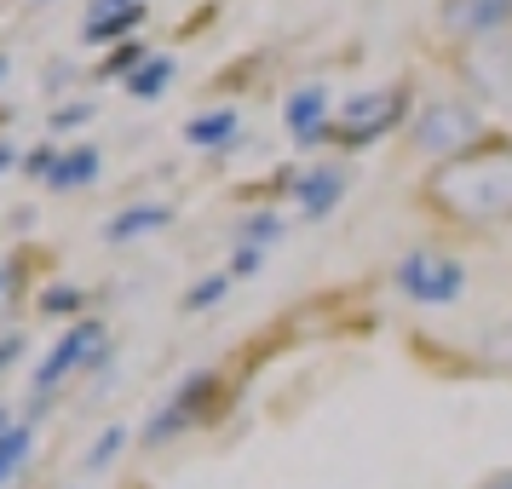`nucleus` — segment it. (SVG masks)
I'll return each instance as SVG.
<instances>
[{
  "label": "nucleus",
  "mask_w": 512,
  "mask_h": 489,
  "mask_svg": "<svg viewBox=\"0 0 512 489\" xmlns=\"http://www.w3.org/2000/svg\"><path fill=\"white\" fill-rule=\"evenodd\" d=\"M24 455H29V426H6V432H0V484L18 478Z\"/></svg>",
  "instance_id": "ddd939ff"
},
{
  "label": "nucleus",
  "mask_w": 512,
  "mask_h": 489,
  "mask_svg": "<svg viewBox=\"0 0 512 489\" xmlns=\"http://www.w3.org/2000/svg\"><path fill=\"white\" fill-rule=\"evenodd\" d=\"M6 167H12V144H0V173H6Z\"/></svg>",
  "instance_id": "393cba45"
},
{
  "label": "nucleus",
  "mask_w": 512,
  "mask_h": 489,
  "mask_svg": "<svg viewBox=\"0 0 512 489\" xmlns=\"http://www.w3.org/2000/svg\"><path fill=\"white\" fill-rule=\"evenodd\" d=\"M133 64H139V47H127V52H116V58H110V75H116V70H133Z\"/></svg>",
  "instance_id": "5701e85b"
},
{
  "label": "nucleus",
  "mask_w": 512,
  "mask_h": 489,
  "mask_svg": "<svg viewBox=\"0 0 512 489\" xmlns=\"http://www.w3.org/2000/svg\"><path fill=\"white\" fill-rule=\"evenodd\" d=\"M225 288H231V277H225V271H219V277H208V282H196V288H190V311H208L213 300H225Z\"/></svg>",
  "instance_id": "6ab92c4d"
},
{
  "label": "nucleus",
  "mask_w": 512,
  "mask_h": 489,
  "mask_svg": "<svg viewBox=\"0 0 512 489\" xmlns=\"http://www.w3.org/2000/svg\"><path fill=\"white\" fill-rule=\"evenodd\" d=\"M484 489H512V472H501V478H489Z\"/></svg>",
  "instance_id": "b1692460"
},
{
  "label": "nucleus",
  "mask_w": 512,
  "mask_h": 489,
  "mask_svg": "<svg viewBox=\"0 0 512 489\" xmlns=\"http://www.w3.org/2000/svg\"><path fill=\"white\" fill-rule=\"evenodd\" d=\"M167 75H173V64H167V58H144L139 70H133V81H127V93H133V98H162Z\"/></svg>",
  "instance_id": "4468645a"
},
{
  "label": "nucleus",
  "mask_w": 512,
  "mask_h": 489,
  "mask_svg": "<svg viewBox=\"0 0 512 489\" xmlns=\"http://www.w3.org/2000/svg\"><path fill=\"white\" fill-rule=\"evenodd\" d=\"M512 18V0H449L443 6V24L455 29V35H495V29Z\"/></svg>",
  "instance_id": "423d86ee"
},
{
  "label": "nucleus",
  "mask_w": 512,
  "mask_h": 489,
  "mask_svg": "<svg viewBox=\"0 0 512 489\" xmlns=\"http://www.w3.org/2000/svg\"><path fill=\"white\" fill-rule=\"evenodd\" d=\"M0 75H6V64H0Z\"/></svg>",
  "instance_id": "bb28decb"
},
{
  "label": "nucleus",
  "mask_w": 512,
  "mask_h": 489,
  "mask_svg": "<svg viewBox=\"0 0 512 489\" xmlns=\"http://www.w3.org/2000/svg\"><path fill=\"white\" fill-rule=\"evenodd\" d=\"M277 236H282L277 213H254V219L242 225V242H248V248H259V242H277Z\"/></svg>",
  "instance_id": "a211bd4d"
},
{
  "label": "nucleus",
  "mask_w": 512,
  "mask_h": 489,
  "mask_svg": "<svg viewBox=\"0 0 512 489\" xmlns=\"http://www.w3.org/2000/svg\"><path fill=\"white\" fill-rule=\"evenodd\" d=\"M75 305H81L75 288H47V294H41V311H75Z\"/></svg>",
  "instance_id": "aec40b11"
},
{
  "label": "nucleus",
  "mask_w": 512,
  "mask_h": 489,
  "mask_svg": "<svg viewBox=\"0 0 512 489\" xmlns=\"http://www.w3.org/2000/svg\"><path fill=\"white\" fill-rule=\"evenodd\" d=\"M472 139H478V116H472L466 104H455V98L426 104L420 121H415V144L426 156H449V162H455V150H466Z\"/></svg>",
  "instance_id": "7ed1b4c3"
},
{
  "label": "nucleus",
  "mask_w": 512,
  "mask_h": 489,
  "mask_svg": "<svg viewBox=\"0 0 512 489\" xmlns=\"http://www.w3.org/2000/svg\"><path fill=\"white\" fill-rule=\"evenodd\" d=\"M294 190H300V208L311 213V219H323V213L340 202V190H346V173H340V167H317V173H305Z\"/></svg>",
  "instance_id": "6e6552de"
},
{
  "label": "nucleus",
  "mask_w": 512,
  "mask_h": 489,
  "mask_svg": "<svg viewBox=\"0 0 512 489\" xmlns=\"http://www.w3.org/2000/svg\"><path fill=\"white\" fill-rule=\"evenodd\" d=\"M397 116V98L392 93H369V98H351L346 104V121H351V139H374L386 133V121Z\"/></svg>",
  "instance_id": "0eeeda50"
},
{
  "label": "nucleus",
  "mask_w": 512,
  "mask_h": 489,
  "mask_svg": "<svg viewBox=\"0 0 512 489\" xmlns=\"http://www.w3.org/2000/svg\"><path fill=\"white\" fill-rule=\"evenodd\" d=\"M121 443H127V432H121V426H110V432H104V438L93 443V455H87V472H104V466L116 461Z\"/></svg>",
  "instance_id": "f3484780"
},
{
  "label": "nucleus",
  "mask_w": 512,
  "mask_h": 489,
  "mask_svg": "<svg viewBox=\"0 0 512 489\" xmlns=\"http://www.w3.org/2000/svg\"><path fill=\"white\" fill-rule=\"evenodd\" d=\"M466 75L478 81V93H489V98H512V47L507 41H478V52L466 58Z\"/></svg>",
  "instance_id": "39448f33"
},
{
  "label": "nucleus",
  "mask_w": 512,
  "mask_h": 489,
  "mask_svg": "<svg viewBox=\"0 0 512 489\" xmlns=\"http://www.w3.org/2000/svg\"><path fill=\"white\" fill-rule=\"evenodd\" d=\"M87 116H93V104H70V110H58V116H52V127H81Z\"/></svg>",
  "instance_id": "412c9836"
},
{
  "label": "nucleus",
  "mask_w": 512,
  "mask_h": 489,
  "mask_svg": "<svg viewBox=\"0 0 512 489\" xmlns=\"http://www.w3.org/2000/svg\"><path fill=\"white\" fill-rule=\"evenodd\" d=\"M93 351H104V328L98 323H81V328H70L58 346H52V357L35 369V392H52L64 374L75 369V363H93Z\"/></svg>",
  "instance_id": "20e7f679"
},
{
  "label": "nucleus",
  "mask_w": 512,
  "mask_h": 489,
  "mask_svg": "<svg viewBox=\"0 0 512 489\" xmlns=\"http://www.w3.org/2000/svg\"><path fill=\"white\" fill-rule=\"evenodd\" d=\"M478 351H484L489 363H512V317H507V323L489 328L484 340H478Z\"/></svg>",
  "instance_id": "dca6fc26"
},
{
  "label": "nucleus",
  "mask_w": 512,
  "mask_h": 489,
  "mask_svg": "<svg viewBox=\"0 0 512 489\" xmlns=\"http://www.w3.org/2000/svg\"><path fill=\"white\" fill-rule=\"evenodd\" d=\"M259 271V248H242V254H236V277H254Z\"/></svg>",
  "instance_id": "4be33fe9"
},
{
  "label": "nucleus",
  "mask_w": 512,
  "mask_h": 489,
  "mask_svg": "<svg viewBox=\"0 0 512 489\" xmlns=\"http://www.w3.org/2000/svg\"><path fill=\"white\" fill-rule=\"evenodd\" d=\"M323 110H328L323 87H305V93L288 98V127H294V139H300V144L323 139Z\"/></svg>",
  "instance_id": "1a4fd4ad"
},
{
  "label": "nucleus",
  "mask_w": 512,
  "mask_h": 489,
  "mask_svg": "<svg viewBox=\"0 0 512 489\" xmlns=\"http://www.w3.org/2000/svg\"><path fill=\"white\" fill-rule=\"evenodd\" d=\"M432 202L461 213L472 225H507L512 219V144H484L466 150L432 179Z\"/></svg>",
  "instance_id": "f257e3e1"
},
{
  "label": "nucleus",
  "mask_w": 512,
  "mask_h": 489,
  "mask_svg": "<svg viewBox=\"0 0 512 489\" xmlns=\"http://www.w3.org/2000/svg\"><path fill=\"white\" fill-rule=\"evenodd\" d=\"M139 18H144V6H133V12H116V18H87V41H93V47H104V41H121V35L139 24Z\"/></svg>",
  "instance_id": "2eb2a0df"
},
{
  "label": "nucleus",
  "mask_w": 512,
  "mask_h": 489,
  "mask_svg": "<svg viewBox=\"0 0 512 489\" xmlns=\"http://www.w3.org/2000/svg\"><path fill=\"white\" fill-rule=\"evenodd\" d=\"M6 288H12V271H0V294H6Z\"/></svg>",
  "instance_id": "a878e982"
},
{
  "label": "nucleus",
  "mask_w": 512,
  "mask_h": 489,
  "mask_svg": "<svg viewBox=\"0 0 512 489\" xmlns=\"http://www.w3.org/2000/svg\"><path fill=\"white\" fill-rule=\"evenodd\" d=\"M162 225H167V208H156V202H150V208H127V213H116V219L104 225V236H110V242H127V236L162 231Z\"/></svg>",
  "instance_id": "9b49d317"
},
{
  "label": "nucleus",
  "mask_w": 512,
  "mask_h": 489,
  "mask_svg": "<svg viewBox=\"0 0 512 489\" xmlns=\"http://www.w3.org/2000/svg\"><path fill=\"white\" fill-rule=\"evenodd\" d=\"M98 179V150H70V156H58V167L47 173L52 190H75V185H93Z\"/></svg>",
  "instance_id": "9d476101"
},
{
  "label": "nucleus",
  "mask_w": 512,
  "mask_h": 489,
  "mask_svg": "<svg viewBox=\"0 0 512 489\" xmlns=\"http://www.w3.org/2000/svg\"><path fill=\"white\" fill-rule=\"evenodd\" d=\"M397 288L420 305H449V300H461L466 271L443 254H409V259H397Z\"/></svg>",
  "instance_id": "f03ea898"
},
{
  "label": "nucleus",
  "mask_w": 512,
  "mask_h": 489,
  "mask_svg": "<svg viewBox=\"0 0 512 489\" xmlns=\"http://www.w3.org/2000/svg\"><path fill=\"white\" fill-rule=\"evenodd\" d=\"M185 139L196 144V150H213V144H231L236 139V116L231 110H208V116H196L185 127Z\"/></svg>",
  "instance_id": "f8f14e48"
}]
</instances>
